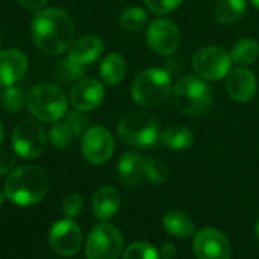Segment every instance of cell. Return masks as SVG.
<instances>
[{
	"label": "cell",
	"mask_w": 259,
	"mask_h": 259,
	"mask_svg": "<svg viewBox=\"0 0 259 259\" xmlns=\"http://www.w3.org/2000/svg\"><path fill=\"white\" fill-rule=\"evenodd\" d=\"M126 70V59L120 53H109L100 64V76L106 85H117L118 82H121Z\"/></svg>",
	"instance_id": "44dd1931"
},
{
	"label": "cell",
	"mask_w": 259,
	"mask_h": 259,
	"mask_svg": "<svg viewBox=\"0 0 259 259\" xmlns=\"http://www.w3.org/2000/svg\"><path fill=\"white\" fill-rule=\"evenodd\" d=\"M49 191V178L38 165H23L9 173L5 182V196L18 206L39 203Z\"/></svg>",
	"instance_id": "7a4b0ae2"
},
{
	"label": "cell",
	"mask_w": 259,
	"mask_h": 259,
	"mask_svg": "<svg viewBox=\"0 0 259 259\" xmlns=\"http://www.w3.org/2000/svg\"><path fill=\"white\" fill-rule=\"evenodd\" d=\"M149 47L158 55H171L181 44V30L178 26L165 18L153 20L146 32Z\"/></svg>",
	"instance_id": "7c38bea8"
},
{
	"label": "cell",
	"mask_w": 259,
	"mask_h": 259,
	"mask_svg": "<svg viewBox=\"0 0 259 259\" xmlns=\"http://www.w3.org/2000/svg\"><path fill=\"white\" fill-rule=\"evenodd\" d=\"M103 97H105V87L93 77L79 80L71 88V94H70L73 108L82 112L96 109L103 102Z\"/></svg>",
	"instance_id": "5bb4252c"
},
{
	"label": "cell",
	"mask_w": 259,
	"mask_h": 259,
	"mask_svg": "<svg viewBox=\"0 0 259 259\" xmlns=\"http://www.w3.org/2000/svg\"><path fill=\"white\" fill-rule=\"evenodd\" d=\"M246 0H219L214 8V18L222 24H234L246 14Z\"/></svg>",
	"instance_id": "603a6c76"
},
{
	"label": "cell",
	"mask_w": 259,
	"mask_h": 259,
	"mask_svg": "<svg viewBox=\"0 0 259 259\" xmlns=\"http://www.w3.org/2000/svg\"><path fill=\"white\" fill-rule=\"evenodd\" d=\"M23 8H26V9H29V11H41V9H44V6H46V3H47V0H17Z\"/></svg>",
	"instance_id": "836d02e7"
},
{
	"label": "cell",
	"mask_w": 259,
	"mask_h": 259,
	"mask_svg": "<svg viewBox=\"0 0 259 259\" xmlns=\"http://www.w3.org/2000/svg\"><path fill=\"white\" fill-rule=\"evenodd\" d=\"M83 74V67L71 61L70 58H65L59 61V64L55 67V77L62 82L76 80Z\"/></svg>",
	"instance_id": "83f0119b"
},
{
	"label": "cell",
	"mask_w": 259,
	"mask_h": 259,
	"mask_svg": "<svg viewBox=\"0 0 259 259\" xmlns=\"http://www.w3.org/2000/svg\"><path fill=\"white\" fill-rule=\"evenodd\" d=\"M26 106L36 120L58 121L67 114L68 100L59 87L39 83L26 94Z\"/></svg>",
	"instance_id": "277c9868"
},
{
	"label": "cell",
	"mask_w": 259,
	"mask_h": 259,
	"mask_svg": "<svg viewBox=\"0 0 259 259\" xmlns=\"http://www.w3.org/2000/svg\"><path fill=\"white\" fill-rule=\"evenodd\" d=\"M212 90L200 77L184 76L173 90V103L178 111L188 117H199L212 106Z\"/></svg>",
	"instance_id": "3957f363"
},
{
	"label": "cell",
	"mask_w": 259,
	"mask_h": 259,
	"mask_svg": "<svg viewBox=\"0 0 259 259\" xmlns=\"http://www.w3.org/2000/svg\"><path fill=\"white\" fill-rule=\"evenodd\" d=\"M15 167V158L8 152H0V176L8 175Z\"/></svg>",
	"instance_id": "d6a6232c"
},
{
	"label": "cell",
	"mask_w": 259,
	"mask_h": 259,
	"mask_svg": "<svg viewBox=\"0 0 259 259\" xmlns=\"http://www.w3.org/2000/svg\"><path fill=\"white\" fill-rule=\"evenodd\" d=\"M3 141V126H2V121H0V144Z\"/></svg>",
	"instance_id": "8d00e7d4"
},
{
	"label": "cell",
	"mask_w": 259,
	"mask_h": 259,
	"mask_svg": "<svg viewBox=\"0 0 259 259\" xmlns=\"http://www.w3.org/2000/svg\"><path fill=\"white\" fill-rule=\"evenodd\" d=\"M2 102L8 111L17 112L21 109L23 103H26V94H24L23 88H20L17 85H11V87L5 88V91L2 94Z\"/></svg>",
	"instance_id": "f1b7e54d"
},
{
	"label": "cell",
	"mask_w": 259,
	"mask_h": 259,
	"mask_svg": "<svg viewBox=\"0 0 259 259\" xmlns=\"http://www.w3.org/2000/svg\"><path fill=\"white\" fill-rule=\"evenodd\" d=\"M149 21V15L143 8L138 6H131L126 8L121 15H120V24L124 30L129 32H137L140 29H143Z\"/></svg>",
	"instance_id": "484cf974"
},
{
	"label": "cell",
	"mask_w": 259,
	"mask_h": 259,
	"mask_svg": "<svg viewBox=\"0 0 259 259\" xmlns=\"http://www.w3.org/2000/svg\"><path fill=\"white\" fill-rule=\"evenodd\" d=\"M83 209V197L77 193H71L68 194L65 199H64V203H62V211L65 214L67 219H74L77 217Z\"/></svg>",
	"instance_id": "4dcf8cb0"
},
{
	"label": "cell",
	"mask_w": 259,
	"mask_h": 259,
	"mask_svg": "<svg viewBox=\"0 0 259 259\" xmlns=\"http://www.w3.org/2000/svg\"><path fill=\"white\" fill-rule=\"evenodd\" d=\"M27 71V56L17 50H2L0 52V87L15 85Z\"/></svg>",
	"instance_id": "9a60e30c"
},
{
	"label": "cell",
	"mask_w": 259,
	"mask_h": 259,
	"mask_svg": "<svg viewBox=\"0 0 259 259\" xmlns=\"http://www.w3.org/2000/svg\"><path fill=\"white\" fill-rule=\"evenodd\" d=\"M159 255L162 256V259H175L176 258V247H175L173 244L167 243V244L162 246Z\"/></svg>",
	"instance_id": "e575fe53"
},
{
	"label": "cell",
	"mask_w": 259,
	"mask_h": 259,
	"mask_svg": "<svg viewBox=\"0 0 259 259\" xmlns=\"http://www.w3.org/2000/svg\"><path fill=\"white\" fill-rule=\"evenodd\" d=\"M49 243L58 255L71 256L77 253L82 246V231L71 219L59 220L49 232Z\"/></svg>",
	"instance_id": "4fadbf2b"
},
{
	"label": "cell",
	"mask_w": 259,
	"mask_h": 259,
	"mask_svg": "<svg viewBox=\"0 0 259 259\" xmlns=\"http://www.w3.org/2000/svg\"><path fill=\"white\" fill-rule=\"evenodd\" d=\"M49 138L55 149L64 150L74 141V138H77V134L74 132V129L65 118L64 121H58L52 126L49 132Z\"/></svg>",
	"instance_id": "d4e9b609"
},
{
	"label": "cell",
	"mask_w": 259,
	"mask_h": 259,
	"mask_svg": "<svg viewBox=\"0 0 259 259\" xmlns=\"http://www.w3.org/2000/svg\"><path fill=\"white\" fill-rule=\"evenodd\" d=\"M159 140L167 149L175 150V152H181V150H187L193 146L194 135L185 126H175V127L165 129L161 134Z\"/></svg>",
	"instance_id": "7402d4cb"
},
{
	"label": "cell",
	"mask_w": 259,
	"mask_h": 259,
	"mask_svg": "<svg viewBox=\"0 0 259 259\" xmlns=\"http://www.w3.org/2000/svg\"><path fill=\"white\" fill-rule=\"evenodd\" d=\"M144 165H146V159L141 155H138L135 152L124 153L120 158L118 167H117L118 178H120L121 184L129 188L138 187L143 182V179H146Z\"/></svg>",
	"instance_id": "ac0fdd59"
},
{
	"label": "cell",
	"mask_w": 259,
	"mask_h": 259,
	"mask_svg": "<svg viewBox=\"0 0 259 259\" xmlns=\"http://www.w3.org/2000/svg\"><path fill=\"white\" fill-rule=\"evenodd\" d=\"M252 2H253V5H255V6L259 9V0H252Z\"/></svg>",
	"instance_id": "f35d334b"
},
{
	"label": "cell",
	"mask_w": 259,
	"mask_h": 259,
	"mask_svg": "<svg viewBox=\"0 0 259 259\" xmlns=\"http://www.w3.org/2000/svg\"><path fill=\"white\" fill-rule=\"evenodd\" d=\"M117 134L124 144L131 147L147 149L158 143L161 137V127L156 117L146 112H131L120 120Z\"/></svg>",
	"instance_id": "5b68a950"
},
{
	"label": "cell",
	"mask_w": 259,
	"mask_h": 259,
	"mask_svg": "<svg viewBox=\"0 0 259 259\" xmlns=\"http://www.w3.org/2000/svg\"><path fill=\"white\" fill-rule=\"evenodd\" d=\"M121 252L123 237L115 226L100 223L93 228L85 244L87 259H118Z\"/></svg>",
	"instance_id": "ba28073f"
},
{
	"label": "cell",
	"mask_w": 259,
	"mask_h": 259,
	"mask_svg": "<svg viewBox=\"0 0 259 259\" xmlns=\"http://www.w3.org/2000/svg\"><path fill=\"white\" fill-rule=\"evenodd\" d=\"M114 149L112 134L103 126H93L82 137V155L91 164H105L112 158Z\"/></svg>",
	"instance_id": "30bf717a"
},
{
	"label": "cell",
	"mask_w": 259,
	"mask_h": 259,
	"mask_svg": "<svg viewBox=\"0 0 259 259\" xmlns=\"http://www.w3.org/2000/svg\"><path fill=\"white\" fill-rule=\"evenodd\" d=\"M159 256L158 249L144 241L134 243L123 252V259H159Z\"/></svg>",
	"instance_id": "f546056e"
},
{
	"label": "cell",
	"mask_w": 259,
	"mask_h": 259,
	"mask_svg": "<svg viewBox=\"0 0 259 259\" xmlns=\"http://www.w3.org/2000/svg\"><path fill=\"white\" fill-rule=\"evenodd\" d=\"M5 197H6V196H5V194H3V193L0 191V208L3 206V202H5Z\"/></svg>",
	"instance_id": "d590c367"
},
{
	"label": "cell",
	"mask_w": 259,
	"mask_h": 259,
	"mask_svg": "<svg viewBox=\"0 0 259 259\" xmlns=\"http://www.w3.org/2000/svg\"><path fill=\"white\" fill-rule=\"evenodd\" d=\"M131 93L137 105L143 108L158 106L171 93V77L162 68H147L135 77Z\"/></svg>",
	"instance_id": "8992f818"
},
{
	"label": "cell",
	"mask_w": 259,
	"mask_h": 259,
	"mask_svg": "<svg viewBox=\"0 0 259 259\" xmlns=\"http://www.w3.org/2000/svg\"><path fill=\"white\" fill-rule=\"evenodd\" d=\"M120 208V194L114 187H100L93 196V212L100 220L112 219Z\"/></svg>",
	"instance_id": "d6986e66"
},
{
	"label": "cell",
	"mask_w": 259,
	"mask_h": 259,
	"mask_svg": "<svg viewBox=\"0 0 259 259\" xmlns=\"http://www.w3.org/2000/svg\"><path fill=\"white\" fill-rule=\"evenodd\" d=\"M231 55L219 46H205L193 56V70L203 80H219L231 73Z\"/></svg>",
	"instance_id": "9c48e42d"
},
{
	"label": "cell",
	"mask_w": 259,
	"mask_h": 259,
	"mask_svg": "<svg viewBox=\"0 0 259 259\" xmlns=\"http://www.w3.org/2000/svg\"><path fill=\"white\" fill-rule=\"evenodd\" d=\"M47 144L44 126L36 118H26L20 121L12 132V149L17 156L23 159L38 158Z\"/></svg>",
	"instance_id": "52a82bcc"
},
{
	"label": "cell",
	"mask_w": 259,
	"mask_h": 259,
	"mask_svg": "<svg viewBox=\"0 0 259 259\" xmlns=\"http://www.w3.org/2000/svg\"><path fill=\"white\" fill-rule=\"evenodd\" d=\"M102 52H103V41L96 35H85V36L73 41V44L68 49L67 58H70L76 64L85 67V65L97 61L100 58Z\"/></svg>",
	"instance_id": "e0dca14e"
},
{
	"label": "cell",
	"mask_w": 259,
	"mask_h": 259,
	"mask_svg": "<svg viewBox=\"0 0 259 259\" xmlns=\"http://www.w3.org/2000/svg\"><path fill=\"white\" fill-rule=\"evenodd\" d=\"M258 56L259 42L253 38L238 39L231 50V59L238 65H250L258 59Z\"/></svg>",
	"instance_id": "cb8c5ba5"
},
{
	"label": "cell",
	"mask_w": 259,
	"mask_h": 259,
	"mask_svg": "<svg viewBox=\"0 0 259 259\" xmlns=\"http://www.w3.org/2000/svg\"><path fill=\"white\" fill-rule=\"evenodd\" d=\"M193 249L197 259H231L232 256L229 240L214 228H205L196 232Z\"/></svg>",
	"instance_id": "8fae6325"
},
{
	"label": "cell",
	"mask_w": 259,
	"mask_h": 259,
	"mask_svg": "<svg viewBox=\"0 0 259 259\" xmlns=\"http://www.w3.org/2000/svg\"><path fill=\"white\" fill-rule=\"evenodd\" d=\"M32 39L46 55L55 56L70 49L74 41L71 17L59 8L41 9L32 18Z\"/></svg>",
	"instance_id": "6da1fadb"
},
{
	"label": "cell",
	"mask_w": 259,
	"mask_h": 259,
	"mask_svg": "<svg viewBox=\"0 0 259 259\" xmlns=\"http://www.w3.org/2000/svg\"><path fill=\"white\" fill-rule=\"evenodd\" d=\"M162 226L170 235L176 238H187L193 235L196 231V225L193 219L184 211L165 212V215L162 217Z\"/></svg>",
	"instance_id": "ffe728a7"
},
{
	"label": "cell",
	"mask_w": 259,
	"mask_h": 259,
	"mask_svg": "<svg viewBox=\"0 0 259 259\" xmlns=\"http://www.w3.org/2000/svg\"><path fill=\"white\" fill-rule=\"evenodd\" d=\"M255 234H256V238L259 240V220L256 222V226H255Z\"/></svg>",
	"instance_id": "74e56055"
},
{
	"label": "cell",
	"mask_w": 259,
	"mask_h": 259,
	"mask_svg": "<svg viewBox=\"0 0 259 259\" xmlns=\"http://www.w3.org/2000/svg\"><path fill=\"white\" fill-rule=\"evenodd\" d=\"M144 175L146 179H149L153 184H165L168 179V167L164 161L156 158H147L144 165Z\"/></svg>",
	"instance_id": "4316f807"
},
{
	"label": "cell",
	"mask_w": 259,
	"mask_h": 259,
	"mask_svg": "<svg viewBox=\"0 0 259 259\" xmlns=\"http://www.w3.org/2000/svg\"><path fill=\"white\" fill-rule=\"evenodd\" d=\"M256 88V77L247 68H235L228 74L226 90L229 97L235 102H249L255 96Z\"/></svg>",
	"instance_id": "2e32d148"
},
{
	"label": "cell",
	"mask_w": 259,
	"mask_h": 259,
	"mask_svg": "<svg viewBox=\"0 0 259 259\" xmlns=\"http://www.w3.org/2000/svg\"><path fill=\"white\" fill-rule=\"evenodd\" d=\"M146 6L153 14H168L175 11L184 0H144Z\"/></svg>",
	"instance_id": "1f68e13d"
}]
</instances>
